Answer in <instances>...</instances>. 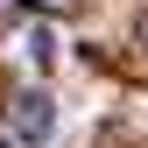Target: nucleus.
Here are the masks:
<instances>
[{
    "instance_id": "obj_1",
    "label": "nucleus",
    "mask_w": 148,
    "mask_h": 148,
    "mask_svg": "<svg viewBox=\"0 0 148 148\" xmlns=\"http://www.w3.org/2000/svg\"><path fill=\"white\" fill-rule=\"evenodd\" d=\"M49 127H57V99L49 92H21L14 99V141H49Z\"/></svg>"
},
{
    "instance_id": "obj_2",
    "label": "nucleus",
    "mask_w": 148,
    "mask_h": 148,
    "mask_svg": "<svg viewBox=\"0 0 148 148\" xmlns=\"http://www.w3.org/2000/svg\"><path fill=\"white\" fill-rule=\"evenodd\" d=\"M28 7H78V0H28Z\"/></svg>"
},
{
    "instance_id": "obj_3",
    "label": "nucleus",
    "mask_w": 148,
    "mask_h": 148,
    "mask_svg": "<svg viewBox=\"0 0 148 148\" xmlns=\"http://www.w3.org/2000/svg\"><path fill=\"white\" fill-rule=\"evenodd\" d=\"M0 148H7V141H0Z\"/></svg>"
},
{
    "instance_id": "obj_4",
    "label": "nucleus",
    "mask_w": 148,
    "mask_h": 148,
    "mask_svg": "<svg viewBox=\"0 0 148 148\" xmlns=\"http://www.w3.org/2000/svg\"><path fill=\"white\" fill-rule=\"evenodd\" d=\"M141 35H148V28H141Z\"/></svg>"
}]
</instances>
